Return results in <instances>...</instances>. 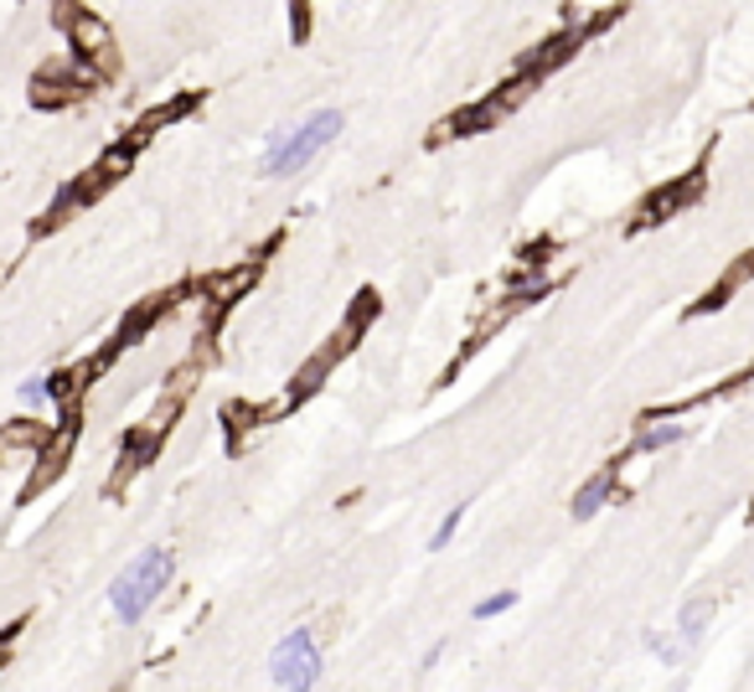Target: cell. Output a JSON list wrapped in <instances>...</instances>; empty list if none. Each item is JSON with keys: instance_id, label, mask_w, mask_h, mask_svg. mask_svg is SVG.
Returning a JSON list of instances; mask_svg holds the SVG:
<instances>
[{"instance_id": "1", "label": "cell", "mask_w": 754, "mask_h": 692, "mask_svg": "<svg viewBox=\"0 0 754 692\" xmlns=\"http://www.w3.org/2000/svg\"><path fill=\"white\" fill-rule=\"evenodd\" d=\"M341 124H346L341 109H316L311 119H300L295 130H269V139H264V166H258V171L269 181L305 171V166L341 135Z\"/></svg>"}, {"instance_id": "2", "label": "cell", "mask_w": 754, "mask_h": 692, "mask_svg": "<svg viewBox=\"0 0 754 692\" xmlns=\"http://www.w3.org/2000/svg\"><path fill=\"white\" fill-rule=\"evenodd\" d=\"M166 584H171V548H145V554H135L120 574H114L109 605H114V615H120L124 626H139L145 610L166 594Z\"/></svg>"}, {"instance_id": "3", "label": "cell", "mask_w": 754, "mask_h": 692, "mask_svg": "<svg viewBox=\"0 0 754 692\" xmlns=\"http://www.w3.org/2000/svg\"><path fill=\"white\" fill-rule=\"evenodd\" d=\"M320 667H326V656H320L316 626H295L275 646V656H269V682L275 688H290V692H305L320 682Z\"/></svg>"}, {"instance_id": "4", "label": "cell", "mask_w": 754, "mask_h": 692, "mask_svg": "<svg viewBox=\"0 0 754 692\" xmlns=\"http://www.w3.org/2000/svg\"><path fill=\"white\" fill-rule=\"evenodd\" d=\"M58 21H62V32H68V41H73V52H78L88 68H99V73L114 68V32H109L94 11H78V5H68V0H62Z\"/></svg>"}, {"instance_id": "5", "label": "cell", "mask_w": 754, "mask_h": 692, "mask_svg": "<svg viewBox=\"0 0 754 692\" xmlns=\"http://www.w3.org/2000/svg\"><path fill=\"white\" fill-rule=\"evenodd\" d=\"M88 83H94V73H88L83 58L52 62V68H41L37 78H32V99L52 109V104H68V99H78V94H88Z\"/></svg>"}, {"instance_id": "6", "label": "cell", "mask_w": 754, "mask_h": 692, "mask_svg": "<svg viewBox=\"0 0 754 692\" xmlns=\"http://www.w3.org/2000/svg\"><path fill=\"white\" fill-rule=\"evenodd\" d=\"M610 496H616V471L589 475V481H584V486L574 491V517H579V522H589V517H595L599 507L610 501Z\"/></svg>"}, {"instance_id": "7", "label": "cell", "mask_w": 754, "mask_h": 692, "mask_svg": "<svg viewBox=\"0 0 754 692\" xmlns=\"http://www.w3.org/2000/svg\"><path fill=\"white\" fill-rule=\"evenodd\" d=\"M574 47H579V32H558L554 41H543L537 52H527V58H522V73H537V78H543V73H548V68H558V62L569 58Z\"/></svg>"}, {"instance_id": "8", "label": "cell", "mask_w": 754, "mask_h": 692, "mask_svg": "<svg viewBox=\"0 0 754 692\" xmlns=\"http://www.w3.org/2000/svg\"><path fill=\"white\" fill-rule=\"evenodd\" d=\"M708 620H714V599H688V605L677 610V635L688 641V652H693L697 641H703Z\"/></svg>"}, {"instance_id": "9", "label": "cell", "mask_w": 754, "mask_h": 692, "mask_svg": "<svg viewBox=\"0 0 754 692\" xmlns=\"http://www.w3.org/2000/svg\"><path fill=\"white\" fill-rule=\"evenodd\" d=\"M697 197V181H682V186H667V192H656L646 207H641V222H661V218H672L682 202H693Z\"/></svg>"}, {"instance_id": "10", "label": "cell", "mask_w": 754, "mask_h": 692, "mask_svg": "<svg viewBox=\"0 0 754 692\" xmlns=\"http://www.w3.org/2000/svg\"><path fill=\"white\" fill-rule=\"evenodd\" d=\"M682 439H688L682 424H646L641 439H635V456H661V450H672V445H682Z\"/></svg>"}, {"instance_id": "11", "label": "cell", "mask_w": 754, "mask_h": 692, "mask_svg": "<svg viewBox=\"0 0 754 692\" xmlns=\"http://www.w3.org/2000/svg\"><path fill=\"white\" fill-rule=\"evenodd\" d=\"M646 652L661 661V667H682V656H688V641L682 635H646Z\"/></svg>"}, {"instance_id": "12", "label": "cell", "mask_w": 754, "mask_h": 692, "mask_svg": "<svg viewBox=\"0 0 754 692\" xmlns=\"http://www.w3.org/2000/svg\"><path fill=\"white\" fill-rule=\"evenodd\" d=\"M16 398L21 403H41V409H47V403H58V377H26V383L16 388Z\"/></svg>"}, {"instance_id": "13", "label": "cell", "mask_w": 754, "mask_h": 692, "mask_svg": "<svg viewBox=\"0 0 754 692\" xmlns=\"http://www.w3.org/2000/svg\"><path fill=\"white\" fill-rule=\"evenodd\" d=\"M516 605V590H501V594H486V599H476V620H497V615H507Z\"/></svg>"}, {"instance_id": "14", "label": "cell", "mask_w": 754, "mask_h": 692, "mask_svg": "<svg viewBox=\"0 0 754 692\" xmlns=\"http://www.w3.org/2000/svg\"><path fill=\"white\" fill-rule=\"evenodd\" d=\"M243 284H254V264L248 269H233L228 279H212V300H233V290H243Z\"/></svg>"}, {"instance_id": "15", "label": "cell", "mask_w": 754, "mask_h": 692, "mask_svg": "<svg viewBox=\"0 0 754 692\" xmlns=\"http://www.w3.org/2000/svg\"><path fill=\"white\" fill-rule=\"evenodd\" d=\"M460 517H465V507H455V512H445V517H439L435 537H429V548H435V554H439V548H450V537L460 533Z\"/></svg>"}, {"instance_id": "16", "label": "cell", "mask_w": 754, "mask_h": 692, "mask_svg": "<svg viewBox=\"0 0 754 692\" xmlns=\"http://www.w3.org/2000/svg\"><path fill=\"white\" fill-rule=\"evenodd\" d=\"M439 656H445V646H439V641H435V646L424 652V672H429V667H439Z\"/></svg>"}]
</instances>
